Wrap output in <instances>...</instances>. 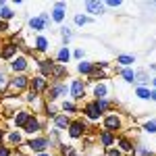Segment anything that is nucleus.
Returning a JSON list of instances; mask_svg holds the SVG:
<instances>
[{"label": "nucleus", "mask_w": 156, "mask_h": 156, "mask_svg": "<svg viewBox=\"0 0 156 156\" xmlns=\"http://www.w3.org/2000/svg\"><path fill=\"white\" fill-rule=\"evenodd\" d=\"M27 121H29L27 112H19L17 115V125H27Z\"/></svg>", "instance_id": "obj_10"}, {"label": "nucleus", "mask_w": 156, "mask_h": 156, "mask_svg": "<svg viewBox=\"0 0 156 156\" xmlns=\"http://www.w3.org/2000/svg\"><path fill=\"white\" fill-rule=\"evenodd\" d=\"M121 146H123V148H125V150H131V144H129V142H127V140H123V142H121Z\"/></svg>", "instance_id": "obj_29"}, {"label": "nucleus", "mask_w": 156, "mask_h": 156, "mask_svg": "<svg viewBox=\"0 0 156 156\" xmlns=\"http://www.w3.org/2000/svg\"><path fill=\"white\" fill-rule=\"evenodd\" d=\"M0 140H2V131H0Z\"/></svg>", "instance_id": "obj_34"}, {"label": "nucleus", "mask_w": 156, "mask_h": 156, "mask_svg": "<svg viewBox=\"0 0 156 156\" xmlns=\"http://www.w3.org/2000/svg\"><path fill=\"white\" fill-rule=\"evenodd\" d=\"M102 144L104 146L112 144V135H110V133H102Z\"/></svg>", "instance_id": "obj_16"}, {"label": "nucleus", "mask_w": 156, "mask_h": 156, "mask_svg": "<svg viewBox=\"0 0 156 156\" xmlns=\"http://www.w3.org/2000/svg\"><path fill=\"white\" fill-rule=\"evenodd\" d=\"M12 69H15V71H17V69H19V71L25 69V58H17L15 62H12Z\"/></svg>", "instance_id": "obj_12"}, {"label": "nucleus", "mask_w": 156, "mask_h": 156, "mask_svg": "<svg viewBox=\"0 0 156 156\" xmlns=\"http://www.w3.org/2000/svg\"><path fill=\"white\" fill-rule=\"evenodd\" d=\"M42 71L50 73V71H52V62H48V60H46V62H42Z\"/></svg>", "instance_id": "obj_22"}, {"label": "nucleus", "mask_w": 156, "mask_h": 156, "mask_svg": "<svg viewBox=\"0 0 156 156\" xmlns=\"http://www.w3.org/2000/svg\"><path fill=\"white\" fill-rule=\"evenodd\" d=\"M2 54H4L6 58H9V56H12V54H15V46H12V44H9V46L4 48V52H2Z\"/></svg>", "instance_id": "obj_15"}, {"label": "nucleus", "mask_w": 156, "mask_h": 156, "mask_svg": "<svg viewBox=\"0 0 156 156\" xmlns=\"http://www.w3.org/2000/svg\"><path fill=\"white\" fill-rule=\"evenodd\" d=\"M98 115H100V108H98V104H90V106H87V117L98 119Z\"/></svg>", "instance_id": "obj_6"}, {"label": "nucleus", "mask_w": 156, "mask_h": 156, "mask_svg": "<svg viewBox=\"0 0 156 156\" xmlns=\"http://www.w3.org/2000/svg\"><path fill=\"white\" fill-rule=\"evenodd\" d=\"M73 96L75 98H81L83 96V83H81V81H73Z\"/></svg>", "instance_id": "obj_1"}, {"label": "nucleus", "mask_w": 156, "mask_h": 156, "mask_svg": "<svg viewBox=\"0 0 156 156\" xmlns=\"http://www.w3.org/2000/svg\"><path fill=\"white\" fill-rule=\"evenodd\" d=\"M46 44H48V42H46L44 37H37V50H46Z\"/></svg>", "instance_id": "obj_20"}, {"label": "nucleus", "mask_w": 156, "mask_h": 156, "mask_svg": "<svg viewBox=\"0 0 156 156\" xmlns=\"http://www.w3.org/2000/svg\"><path fill=\"white\" fill-rule=\"evenodd\" d=\"M104 94H106V87H104V85H98V87H96V96L102 98Z\"/></svg>", "instance_id": "obj_21"}, {"label": "nucleus", "mask_w": 156, "mask_h": 156, "mask_svg": "<svg viewBox=\"0 0 156 156\" xmlns=\"http://www.w3.org/2000/svg\"><path fill=\"white\" fill-rule=\"evenodd\" d=\"M123 77H125L127 81H133V71H129V69H127V71H123Z\"/></svg>", "instance_id": "obj_26"}, {"label": "nucleus", "mask_w": 156, "mask_h": 156, "mask_svg": "<svg viewBox=\"0 0 156 156\" xmlns=\"http://www.w3.org/2000/svg\"><path fill=\"white\" fill-rule=\"evenodd\" d=\"M119 62H123V65H131L133 58L131 56H119Z\"/></svg>", "instance_id": "obj_23"}, {"label": "nucleus", "mask_w": 156, "mask_h": 156, "mask_svg": "<svg viewBox=\"0 0 156 156\" xmlns=\"http://www.w3.org/2000/svg\"><path fill=\"white\" fill-rule=\"evenodd\" d=\"M21 137H19V133H11V142H19Z\"/></svg>", "instance_id": "obj_30"}, {"label": "nucleus", "mask_w": 156, "mask_h": 156, "mask_svg": "<svg viewBox=\"0 0 156 156\" xmlns=\"http://www.w3.org/2000/svg\"><path fill=\"white\" fill-rule=\"evenodd\" d=\"M137 96H140V98H150V92H148V90H142V87H140V90H137Z\"/></svg>", "instance_id": "obj_25"}, {"label": "nucleus", "mask_w": 156, "mask_h": 156, "mask_svg": "<svg viewBox=\"0 0 156 156\" xmlns=\"http://www.w3.org/2000/svg\"><path fill=\"white\" fill-rule=\"evenodd\" d=\"M83 125H81V123H73L71 125V135L73 137H79V135H81V133H83Z\"/></svg>", "instance_id": "obj_5"}, {"label": "nucleus", "mask_w": 156, "mask_h": 156, "mask_svg": "<svg viewBox=\"0 0 156 156\" xmlns=\"http://www.w3.org/2000/svg\"><path fill=\"white\" fill-rule=\"evenodd\" d=\"M75 23H77V25H85V23H87V17H83V15H77V17H75Z\"/></svg>", "instance_id": "obj_19"}, {"label": "nucleus", "mask_w": 156, "mask_h": 156, "mask_svg": "<svg viewBox=\"0 0 156 156\" xmlns=\"http://www.w3.org/2000/svg\"><path fill=\"white\" fill-rule=\"evenodd\" d=\"M154 85H156V79H154Z\"/></svg>", "instance_id": "obj_36"}, {"label": "nucleus", "mask_w": 156, "mask_h": 156, "mask_svg": "<svg viewBox=\"0 0 156 156\" xmlns=\"http://www.w3.org/2000/svg\"><path fill=\"white\" fill-rule=\"evenodd\" d=\"M52 17H54V21H62V17H65V12H62V9H56Z\"/></svg>", "instance_id": "obj_17"}, {"label": "nucleus", "mask_w": 156, "mask_h": 156, "mask_svg": "<svg viewBox=\"0 0 156 156\" xmlns=\"http://www.w3.org/2000/svg\"><path fill=\"white\" fill-rule=\"evenodd\" d=\"M85 9L90 12H94V15H98V12H102V4H100V2H87Z\"/></svg>", "instance_id": "obj_4"}, {"label": "nucleus", "mask_w": 156, "mask_h": 156, "mask_svg": "<svg viewBox=\"0 0 156 156\" xmlns=\"http://www.w3.org/2000/svg\"><path fill=\"white\" fill-rule=\"evenodd\" d=\"M12 87H15V90H23L25 85H27V77H23V75H21V77H17V79H12Z\"/></svg>", "instance_id": "obj_2"}, {"label": "nucleus", "mask_w": 156, "mask_h": 156, "mask_svg": "<svg viewBox=\"0 0 156 156\" xmlns=\"http://www.w3.org/2000/svg\"><path fill=\"white\" fill-rule=\"evenodd\" d=\"M67 92V87H62V85H56V87H52V92H50V98H58L60 94H65Z\"/></svg>", "instance_id": "obj_7"}, {"label": "nucleus", "mask_w": 156, "mask_h": 156, "mask_svg": "<svg viewBox=\"0 0 156 156\" xmlns=\"http://www.w3.org/2000/svg\"><path fill=\"white\" fill-rule=\"evenodd\" d=\"M146 131L154 133V131H156V123H148V125H146Z\"/></svg>", "instance_id": "obj_28"}, {"label": "nucleus", "mask_w": 156, "mask_h": 156, "mask_svg": "<svg viewBox=\"0 0 156 156\" xmlns=\"http://www.w3.org/2000/svg\"><path fill=\"white\" fill-rule=\"evenodd\" d=\"M79 71L81 73H92V65H90V62H81V65H79Z\"/></svg>", "instance_id": "obj_13"}, {"label": "nucleus", "mask_w": 156, "mask_h": 156, "mask_svg": "<svg viewBox=\"0 0 156 156\" xmlns=\"http://www.w3.org/2000/svg\"><path fill=\"white\" fill-rule=\"evenodd\" d=\"M31 150H36V152H42V150H44V148H46V140H34V142H31Z\"/></svg>", "instance_id": "obj_3"}, {"label": "nucleus", "mask_w": 156, "mask_h": 156, "mask_svg": "<svg viewBox=\"0 0 156 156\" xmlns=\"http://www.w3.org/2000/svg\"><path fill=\"white\" fill-rule=\"evenodd\" d=\"M150 96H152V98H154V100H156V92H152V94H150Z\"/></svg>", "instance_id": "obj_33"}, {"label": "nucleus", "mask_w": 156, "mask_h": 156, "mask_svg": "<svg viewBox=\"0 0 156 156\" xmlns=\"http://www.w3.org/2000/svg\"><path fill=\"white\" fill-rule=\"evenodd\" d=\"M0 15H2L4 19H11V17H12V11H11V9H2V12H0Z\"/></svg>", "instance_id": "obj_24"}, {"label": "nucleus", "mask_w": 156, "mask_h": 156, "mask_svg": "<svg viewBox=\"0 0 156 156\" xmlns=\"http://www.w3.org/2000/svg\"><path fill=\"white\" fill-rule=\"evenodd\" d=\"M25 127H27L25 131H29V133L37 131V121H36V119H29V121H27V125H25Z\"/></svg>", "instance_id": "obj_9"}, {"label": "nucleus", "mask_w": 156, "mask_h": 156, "mask_svg": "<svg viewBox=\"0 0 156 156\" xmlns=\"http://www.w3.org/2000/svg\"><path fill=\"white\" fill-rule=\"evenodd\" d=\"M106 127H110V129L119 127V119H117V117H108L106 119Z\"/></svg>", "instance_id": "obj_11"}, {"label": "nucleus", "mask_w": 156, "mask_h": 156, "mask_svg": "<svg viewBox=\"0 0 156 156\" xmlns=\"http://www.w3.org/2000/svg\"><path fill=\"white\" fill-rule=\"evenodd\" d=\"M110 156H121L119 152H115V150H112V152H110Z\"/></svg>", "instance_id": "obj_32"}, {"label": "nucleus", "mask_w": 156, "mask_h": 156, "mask_svg": "<svg viewBox=\"0 0 156 156\" xmlns=\"http://www.w3.org/2000/svg\"><path fill=\"white\" fill-rule=\"evenodd\" d=\"M40 156H48V154H40Z\"/></svg>", "instance_id": "obj_35"}, {"label": "nucleus", "mask_w": 156, "mask_h": 156, "mask_svg": "<svg viewBox=\"0 0 156 156\" xmlns=\"http://www.w3.org/2000/svg\"><path fill=\"white\" fill-rule=\"evenodd\" d=\"M56 125H58V127H67V125H69V119H67V117H58V119H56Z\"/></svg>", "instance_id": "obj_18"}, {"label": "nucleus", "mask_w": 156, "mask_h": 156, "mask_svg": "<svg viewBox=\"0 0 156 156\" xmlns=\"http://www.w3.org/2000/svg\"><path fill=\"white\" fill-rule=\"evenodd\" d=\"M58 58H60V60H69V52H67V50H60Z\"/></svg>", "instance_id": "obj_27"}, {"label": "nucleus", "mask_w": 156, "mask_h": 156, "mask_svg": "<svg viewBox=\"0 0 156 156\" xmlns=\"http://www.w3.org/2000/svg\"><path fill=\"white\" fill-rule=\"evenodd\" d=\"M31 27H34V29H42V27H44V21H42V19H31Z\"/></svg>", "instance_id": "obj_14"}, {"label": "nucleus", "mask_w": 156, "mask_h": 156, "mask_svg": "<svg viewBox=\"0 0 156 156\" xmlns=\"http://www.w3.org/2000/svg\"><path fill=\"white\" fill-rule=\"evenodd\" d=\"M0 156H9V150H4V148H0Z\"/></svg>", "instance_id": "obj_31"}, {"label": "nucleus", "mask_w": 156, "mask_h": 156, "mask_svg": "<svg viewBox=\"0 0 156 156\" xmlns=\"http://www.w3.org/2000/svg\"><path fill=\"white\" fill-rule=\"evenodd\" d=\"M44 85H46V81H44L42 77H36V79H34V92H40V90H44Z\"/></svg>", "instance_id": "obj_8"}]
</instances>
